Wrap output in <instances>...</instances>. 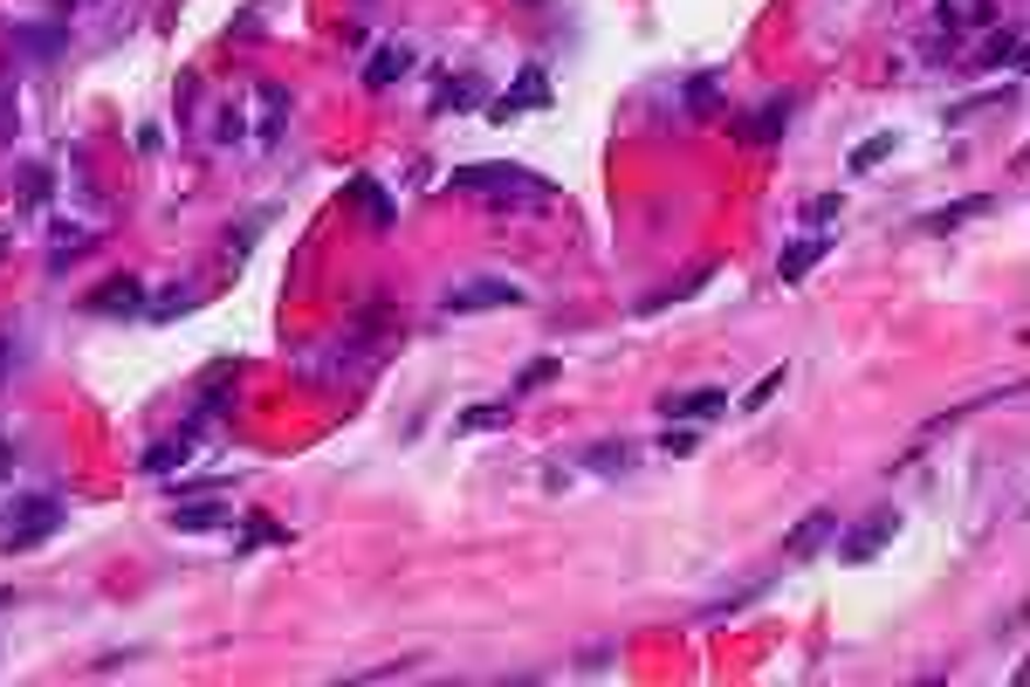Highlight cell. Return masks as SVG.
Wrapping results in <instances>:
<instances>
[{"label": "cell", "instance_id": "6da1fadb", "mask_svg": "<svg viewBox=\"0 0 1030 687\" xmlns=\"http://www.w3.org/2000/svg\"><path fill=\"white\" fill-rule=\"evenodd\" d=\"M454 186L474 193V199H495V207H557V186L523 172V165H460Z\"/></svg>", "mask_w": 1030, "mask_h": 687}, {"label": "cell", "instance_id": "7a4b0ae2", "mask_svg": "<svg viewBox=\"0 0 1030 687\" xmlns=\"http://www.w3.org/2000/svg\"><path fill=\"white\" fill-rule=\"evenodd\" d=\"M62 523V495H14L8 523H0V550H35L42 537H56Z\"/></svg>", "mask_w": 1030, "mask_h": 687}, {"label": "cell", "instance_id": "3957f363", "mask_svg": "<svg viewBox=\"0 0 1030 687\" xmlns=\"http://www.w3.org/2000/svg\"><path fill=\"white\" fill-rule=\"evenodd\" d=\"M543 104H550V69H543V62H523V69H515V83H508L502 96H488V104H481V117L508 124V117L543 111Z\"/></svg>", "mask_w": 1030, "mask_h": 687}, {"label": "cell", "instance_id": "277c9868", "mask_svg": "<svg viewBox=\"0 0 1030 687\" xmlns=\"http://www.w3.org/2000/svg\"><path fill=\"white\" fill-rule=\"evenodd\" d=\"M515 302H523V289H515V283H495V275L447 289V310H454V317H460V310H515Z\"/></svg>", "mask_w": 1030, "mask_h": 687}, {"label": "cell", "instance_id": "5b68a950", "mask_svg": "<svg viewBox=\"0 0 1030 687\" xmlns=\"http://www.w3.org/2000/svg\"><path fill=\"white\" fill-rule=\"evenodd\" d=\"M893 529H900V516H893V508H880V516H866V523L852 529V537H845V550H838V557H845V564H872V557H880V550L893 543Z\"/></svg>", "mask_w": 1030, "mask_h": 687}, {"label": "cell", "instance_id": "8992f818", "mask_svg": "<svg viewBox=\"0 0 1030 687\" xmlns=\"http://www.w3.org/2000/svg\"><path fill=\"white\" fill-rule=\"evenodd\" d=\"M824 543H838V516H832V508H811V516H797V529L783 537L790 557H817Z\"/></svg>", "mask_w": 1030, "mask_h": 687}, {"label": "cell", "instance_id": "52a82bcc", "mask_svg": "<svg viewBox=\"0 0 1030 687\" xmlns=\"http://www.w3.org/2000/svg\"><path fill=\"white\" fill-rule=\"evenodd\" d=\"M227 523H234V502H227V495H214V502H179V508H172V529H179V537L227 529Z\"/></svg>", "mask_w": 1030, "mask_h": 687}, {"label": "cell", "instance_id": "ba28073f", "mask_svg": "<svg viewBox=\"0 0 1030 687\" xmlns=\"http://www.w3.org/2000/svg\"><path fill=\"white\" fill-rule=\"evenodd\" d=\"M783 124H790V96H769V104H756L749 117L735 124V138H742V145H769Z\"/></svg>", "mask_w": 1030, "mask_h": 687}, {"label": "cell", "instance_id": "9c48e42d", "mask_svg": "<svg viewBox=\"0 0 1030 687\" xmlns=\"http://www.w3.org/2000/svg\"><path fill=\"white\" fill-rule=\"evenodd\" d=\"M989 207H996V199H989V193H969V199H948V207H935V214H927V234H955V227H962V220H975V214H989Z\"/></svg>", "mask_w": 1030, "mask_h": 687}, {"label": "cell", "instance_id": "30bf717a", "mask_svg": "<svg viewBox=\"0 0 1030 687\" xmlns=\"http://www.w3.org/2000/svg\"><path fill=\"white\" fill-rule=\"evenodd\" d=\"M344 199H351L357 214H371V227H392V193H385L378 180H351V186H344Z\"/></svg>", "mask_w": 1030, "mask_h": 687}, {"label": "cell", "instance_id": "8fae6325", "mask_svg": "<svg viewBox=\"0 0 1030 687\" xmlns=\"http://www.w3.org/2000/svg\"><path fill=\"white\" fill-rule=\"evenodd\" d=\"M488 96L474 76H447V83H433V111H481Z\"/></svg>", "mask_w": 1030, "mask_h": 687}, {"label": "cell", "instance_id": "7c38bea8", "mask_svg": "<svg viewBox=\"0 0 1030 687\" xmlns=\"http://www.w3.org/2000/svg\"><path fill=\"white\" fill-rule=\"evenodd\" d=\"M817 262H824V234H804V241H790V248H783L777 275H783V283H804V275H811Z\"/></svg>", "mask_w": 1030, "mask_h": 687}, {"label": "cell", "instance_id": "4fadbf2b", "mask_svg": "<svg viewBox=\"0 0 1030 687\" xmlns=\"http://www.w3.org/2000/svg\"><path fill=\"white\" fill-rule=\"evenodd\" d=\"M680 104H687V117H714V111H721V76H714V69H701V76H687Z\"/></svg>", "mask_w": 1030, "mask_h": 687}, {"label": "cell", "instance_id": "5bb4252c", "mask_svg": "<svg viewBox=\"0 0 1030 687\" xmlns=\"http://www.w3.org/2000/svg\"><path fill=\"white\" fill-rule=\"evenodd\" d=\"M405 69H412V48H399V42H392V48H378V56L365 62V90H385V83H399Z\"/></svg>", "mask_w": 1030, "mask_h": 687}, {"label": "cell", "instance_id": "9a60e30c", "mask_svg": "<svg viewBox=\"0 0 1030 687\" xmlns=\"http://www.w3.org/2000/svg\"><path fill=\"white\" fill-rule=\"evenodd\" d=\"M721 405H729V392H721V386H701V392H680L666 413H674V420H714Z\"/></svg>", "mask_w": 1030, "mask_h": 687}, {"label": "cell", "instance_id": "2e32d148", "mask_svg": "<svg viewBox=\"0 0 1030 687\" xmlns=\"http://www.w3.org/2000/svg\"><path fill=\"white\" fill-rule=\"evenodd\" d=\"M282 124H289V90L262 83V138H268V145L282 138Z\"/></svg>", "mask_w": 1030, "mask_h": 687}, {"label": "cell", "instance_id": "e0dca14e", "mask_svg": "<svg viewBox=\"0 0 1030 687\" xmlns=\"http://www.w3.org/2000/svg\"><path fill=\"white\" fill-rule=\"evenodd\" d=\"M90 310H96V317H111V310H117V317H131V310H138V283H111V289H96V296H90Z\"/></svg>", "mask_w": 1030, "mask_h": 687}, {"label": "cell", "instance_id": "ac0fdd59", "mask_svg": "<svg viewBox=\"0 0 1030 687\" xmlns=\"http://www.w3.org/2000/svg\"><path fill=\"white\" fill-rule=\"evenodd\" d=\"M186 454H193V440H165V447H145V474H172V468H186Z\"/></svg>", "mask_w": 1030, "mask_h": 687}, {"label": "cell", "instance_id": "d6986e66", "mask_svg": "<svg viewBox=\"0 0 1030 687\" xmlns=\"http://www.w3.org/2000/svg\"><path fill=\"white\" fill-rule=\"evenodd\" d=\"M900 151V138L893 131H880V138H866L859 151H852V172H880V159H893Z\"/></svg>", "mask_w": 1030, "mask_h": 687}, {"label": "cell", "instance_id": "ffe728a7", "mask_svg": "<svg viewBox=\"0 0 1030 687\" xmlns=\"http://www.w3.org/2000/svg\"><path fill=\"white\" fill-rule=\"evenodd\" d=\"M584 468H591V474H626L632 454H626V447H584Z\"/></svg>", "mask_w": 1030, "mask_h": 687}, {"label": "cell", "instance_id": "44dd1931", "mask_svg": "<svg viewBox=\"0 0 1030 687\" xmlns=\"http://www.w3.org/2000/svg\"><path fill=\"white\" fill-rule=\"evenodd\" d=\"M1017 56H1023V35H996V42H983V56H975V62H989V69H1010Z\"/></svg>", "mask_w": 1030, "mask_h": 687}, {"label": "cell", "instance_id": "7402d4cb", "mask_svg": "<svg viewBox=\"0 0 1030 687\" xmlns=\"http://www.w3.org/2000/svg\"><path fill=\"white\" fill-rule=\"evenodd\" d=\"M21 48H35L42 62H48V56H62V28H28V35H21Z\"/></svg>", "mask_w": 1030, "mask_h": 687}, {"label": "cell", "instance_id": "603a6c76", "mask_svg": "<svg viewBox=\"0 0 1030 687\" xmlns=\"http://www.w3.org/2000/svg\"><path fill=\"white\" fill-rule=\"evenodd\" d=\"M488 426H502V405H468L460 413V434H488Z\"/></svg>", "mask_w": 1030, "mask_h": 687}, {"label": "cell", "instance_id": "cb8c5ba5", "mask_svg": "<svg viewBox=\"0 0 1030 687\" xmlns=\"http://www.w3.org/2000/svg\"><path fill=\"white\" fill-rule=\"evenodd\" d=\"M550 378H557V358H529V365H523V378H515V386H523V392H536V386H550Z\"/></svg>", "mask_w": 1030, "mask_h": 687}, {"label": "cell", "instance_id": "d4e9b609", "mask_svg": "<svg viewBox=\"0 0 1030 687\" xmlns=\"http://www.w3.org/2000/svg\"><path fill=\"white\" fill-rule=\"evenodd\" d=\"M42 193H48V172L28 165V172H21V207H42Z\"/></svg>", "mask_w": 1030, "mask_h": 687}, {"label": "cell", "instance_id": "484cf974", "mask_svg": "<svg viewBox=\"0 0 1030 687\" xmlns=\"http://www.w3.org/2000/svg\"><path fill=\"white\" fill-rule=\"evenodd\" d=\"M8 461H14V447H8V440H0V474H8Z\"/></svg>", "mask_w": 1030, "mask_h": 687}, {"label": "cell", "instance_id": "4316f807", "mask_svg": "<svg viewBox=\"0 0 1030 687\" xmlns=\"http://www.w3.org/2000/svg\"><path fill=\"white\" fill-rule=\"evenodd\" d=\"M515 8H550V0H515Z\"/></svg>", "mask_w": 1030, "mask_h": 687}, {"label": "cell", "instance_id": "83f0119b", "mask_svg": "<svg viewBox=\"0 0 1030 687\" xmlns=\"http://www.w3.org/2000/svg\"><path fill=\"white\" fill-rule=\"evenodd\" d=\"M8 605H14V592H0V612H8Z\"/></svg>", "mask_w": 1030, "mask_h": 687}]
</instances>
